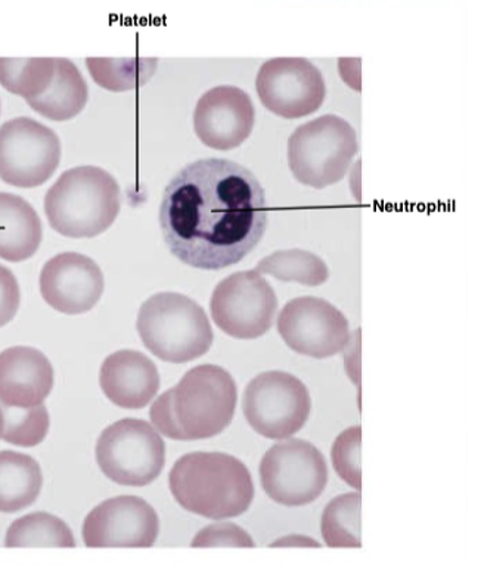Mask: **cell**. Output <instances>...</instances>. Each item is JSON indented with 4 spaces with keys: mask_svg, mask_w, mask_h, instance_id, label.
Segmentation results:
<instances>
[{
    "mask_svg": "<svg viewBox=\"0 0 478 566\" xmlns=\"http://www.w3.org/2000/svg\"><path fill=\"white\" fill-rule=\"evenodd\" d=\"M40 294L56 312H91L104 294V274L89 256L79 252H62L43 265Z\"/></svg>",
    "mask_w": 478,
    "mask_h": 566,
    "instance_id": "obj_16",
    "label": "cell"
},
{
    "mask_svg": "<svg viewBox=\"0 0 478 566\" xmlns=\"http://www.w3.org/2000/svg\"><path fill=\"white\" fill-rule=\"evenodd\" d=\"M237 384L229 371L201 365L186 371L172 388V406L185 441L219 436L232 422L237 409Z\"/></svg>",
    "mask_w": 478,
    "mask_h": 566,
    "instance_id": "obj_6",
    "label": "cell"
},
{
    "mask_svg": "<svg viewBox=\"0 0 478 566\" xmlns=\"http://www.w3.org/2000/svg\"><path fill=\"white\" fill-rule=\"evenodd\" d=\"M155 61L110 60L87 57L86 65L101 87L113 92L131 91L145 84L154 73Z\"/></svg>",
    "mask_w": 478,
    "mask_h": 566,
    "instance_id": "obj_26",
    "label": "cell"
},
{
    "mask_svg": "<svg viewBox=\"0 0 478 566\" xmlns=\"http://www.w3.org/2000/svg\"><path fill=\"white\" fill-rule=\"evenodd\" d=\"M256 272L270 274L282 282H297L304 286H319L330 277V269L321 256L304 250L273 252L257 264Z\"/></svg>",
    "mask_w": 478,
    "mask_h": 566,
    "instance_id": "obj_22",
    "label": "cell"
},
{
    "mask_svg": "<svg viewBox=\"0 0 478 566\" xmlns=\"http://www.w3.org/2000/svg\"><path fill=\"white\" fill-rule=\"evenodd\" d=\"M361 493L331 500L322 515V537L328 547H361Z\"/></svg>",
    "mask_w": 478,
    "mask_h": 566,
    "instance_id": "obj_25",
    "label": "cell"
},
{
    "mask_svg": "<svg viewBox=\"0 0 478 566\" xmlns=\"http://www.w3.org/2000/svg\"><path fill=\"white\" fill-rule=\"evenodd\" d=\"M87 83L74 62L55 60V74L48 91L27 104L52 122H66L82 113L87 104Z\"/></svg>",
    "mask_w": 478,
    "mask_h": 566,
    "instance_id": "obj_20",
    "label": "cell"
},
{
    "mask_svg": "<svg viewBox=\"0 0 478 566\" xmlns=\"http://www.w3.org/2000/svg\"><path fill=\"white\" fill-rule=\"evenodd\" d=\"M159 228L181 263L202 270L229 268L259 245L268 228L263 186L241 164L198 159L164 189Z\"/></svg>",
    "mask_w": 478,
    "mask_h": 566,
    "instance_id": "obj_1",
    "label": "cell"
},
{
    "mask_svg": "<svg viewBox=\"0 0 478 566\" xmlns=\"http://www.w3.org/2000/svg\"><path fill=\"white\" fill-rule=\"evenodd\" d=\"M96 462L115 484L145 486L162 473L166 444L153 424L141 419H122L101 433Z\"/></svg>",
    "mask_w": 478,
    "mask_h": 566,
    "instance_id": "obj_7",
    "label": "cell"
},
{
    "mask_svg": "<svg viewBox=\"0 0 478 566\" xmlns=\"http://www.w3.org/2000/svg\"><path fill=\"white\" fill-rule=\"evenodd\" d=\"M136 326L154 356L176 365L204 356L215 338L201 305L177 292H159L146 300Z\"/></svg>",
    "mask_w": 478,
    "mask_h": 566,
    "instance_id": "obj_4",
    "label": "cell"
},
{
    "mask_svg": "<svg viewBox=\"0 0 478 566\" xmlns=\"http://www.w3.org/2000/svg\"><path fill=\"white\" fill-rule=\"evenodd\" d=\"M211 317L226 335L256 339L273 325L278 298L263 274L256 270L230 274L216 286Z\"/></svg>",
    "mask_w": 478,
    "mask_h": 566,
    "instance_id": "obj_10",
    "label": "cell"
},
{
    "mask_svg": "<svg viewBox=\"0 0 478 566\" xmlns=\"http://www.w3.org/2000/svg\"><path fill=\"white\" fill-rule=\"evenodd\" d=\"M250 534L241 526L220 522L199 531L193 539V547H254Z\"/></svg>",
    "mask_w": 478,
    "mask_h": 566,
    "instance_id": "obj_29",
    "label": "cell"
},
{
    "mask_svg": "<svg viewBox=\"0 0 478 566\" xmlns=\"http://www.w3.org/2000/svg\"><path fill=\"white\" fill-rule=\"evenodd\" d=\"M278 332L292 352L328 358L349 344V321L330 301L300 296L285 304L278 317Z\"/></svg>",
    "mask_w": 478,
    "mask_h": 566,
    "instance_id": "obj_13",
    "label": "cell"
},
{
    "mask_svg": "<svg viewBox=\"0 0 478 566\" xmlns=\"http://www.w3.org/2000/svg\"><path fill=\"white\" fill-rule=\"evenodd\" d=\"M53 388V367L48 357L31 347L0 353V402L29 409L43 405Z\"/></svg>",
    "mask_w": 478,
    "mask_h": 566,
    "instance_id": "obj_17",
    "label": "cell"
},
{
    "mask_svg": "<svg viewBox=\"0 0 478 566\" xmlns=\"http://www.w3.org/2000/svg\"><path fill=\"white\" fill-rule=\"evenodd\" d=\"M61 161V142L56 133L20 117L0 127V179L17 188H38L46 184Z\"/></svg>",
    "mask_w": 478,
    "mask_h": 566,
    "instance_id": "obj_11",
    "label": "cell"
},
{
    "mask_svg": "<svg viewBox=\"0 0 478 566\" xmlns=\"http://www.w3.org/2000/svg\"><path fill=\"white\" fill-rule=\"evenodd\" d=\"M260 481L273 502L288 507L304 506L325 490L326 460L312 442L299 438L278 442L261 459Z\"/></svg>",
    "mask_w": 478,
    "mask_h": 566,
    "instance_id": "obj_9",
    "label": "cell"
},
{
    "mask_svg": "<svg viewBox=\"0 0 478 566\" xmlns=\"http://www.w3.org/2000/svg\"><path fill=\"white\" fill-rule=\"evenodd\" d=\"M7 547H75L73 533L60 517L44 512L30 513L9 526Z\"/></svg>",
    "mask_w": 478,
    "mask_h": 566,
    "instance_id": "obj_23",
    "label": "cell"
},
{
    "mask_svg": "<svg viewBox=\"0 0 478 566\" xmlns=\"http://www.w3.org/2000/svg\"><path fill=\"white\" fill-rule=\"evenodd\" d=\"M149 416L154 428L162 432L163 436L172 438V440L185 441L184 433H181L179 424L176 422L175 413H173L172 388L154 401Z\"/></svg>",
    "mask_w": 478,
    "mask_h": 566,
    "instance_id": "obj_30",
    "label": "cell"
},
{
    "mask_svg": "<svg viewBox=\"0 0 478 566\" xmlns=\"http://www.w3.org/2000/svg\"><path fill=\"white\" fill-rule=\"evenodd\" d=\"M361 442L362 428L352 427L341 432L332 446L331 458L341 480L361 491Z\"/></svg>",
    "mask_w": 478,
    "mask_h": 566,
    "instance_id": "obj_28",
    "label": "cell"
},
{
    "mask_svg": "<svg viewBox=\"0 0 478 566\" xmlns=\"http://www.w3.org/2000/svg\"><path fill=\"white\" fill-rule=\"evenodd\" d=\"M256 88L261 104L287 119L316 113L326 95L321 70L304 57H274L260 66Z\"/></svg>",
    "mask_w": 478,
    "mask_h": 566,
    "instance_id": "obj_12",
    "label": "cell"
},
{
    "mask_svg": "<svg viewBox=\"0 0 478 566\" xmlns=\"http://www.w3.org/2000/svg\"><path fill=\"white\" fill-rule=\"evenodd\" d=\"M42 485V471L31 455L0 451V512L15 513L31 506Z\"/></svg>",
    "mask_w": 478,
    "mask_h": 566,
    "instance_id": "obj_21",
    "label": "cell"
},
{
    "mask_svg": "<svg viewBox=\"0 0 478 566\" xmlns=\"http://www.w3.org/2000/svg\"><path fill=\"white\" fill-rule=\"evenodd\" d=\"M2 431H3V411H2V407H0V438H2Z\"/></svg>",
    "mask_w": 478,
    "mask_h": 566,
    "instance_id": "obj_32",
    "label": "cell"
},
{
    "mask_svg": "<svg viewBox=\"0 0 478 566\" xmlns=\"http://www.w3.org/2000/svg\"><path fill=\"white\" fill-rule=\"evenodd\" d=\"M44 211L62 237L95 238L117 219L119 186L100 167L71 168L48 190Z\"/></svg>",
    "mask_w": 478,
    "mask_h": 566,
    "instance_id": "obj_3",
    "label": "cell"
},
{
    "mask_svg": "<svg viewBox=\"0 0 478 566\" xmlns=\"http://www.w3.org/2000/svg\"><path fill=\"white\" fill-rule=\"evenodd\" d=\"M308 387L282 370L263 371L247 385L242 410L248 424L269 440H285L299 432L310 415Z\"/></svg>",
    "mask_w": 478,
    "mask_h": 566,
    "instance_id": "obj_8",
    "label": "cell"
},
{
    "mask_svg": "<svg viewBox=\"0 0 478 566\" xmlns=\"http://www.w3.org/2000/svg\"><path fill=\"white\" fill-rule=\"evenodd\" d=\"M357 135L339 115H322L301 124L288 140V166L300 184L314 189L343 180L354 155Z\"/></svg>",
    "mask_w": 478,
    "mask_h": 566,
    "instance_id": "obj_5",
    "label": "cell"
},
{
    "mask_svg": "<svg viewBox=\"0 0 478 566\" xmlns=\"http://www.w3.org/2000/svg\"><path fill=\"white\" fill-rule=\"evenodd\" d=\"M2 438L9 444L20 447L39 446L49 431V413L43 405L20 409L2 406Z\"/></svg>",
    "mask_w": 478,
    "mask_h": 566,
    "instance_id": "obj_27",
    "label": "cell"
},
{
    "mask_svg": "<svg viewBox=\"0 0 478 566\" xmlns=\"http://www.w3.org/2000/svg\"><path fill=\"white\" fill-rule=\"evenodd\" d=\"M157 512L144 499L119 495L89 513L83 524L86 547H153L157 542Z\"/></svg>",
    "mask_w": 478,
    "mask_h": 566,
    "instance_id": "obj_14",
    "label": "cell"
},
{
    "mask_svg": "<svg viewBox=\"0 0 478 566\" xmlns=\"http://www.w3.org/2000/svg\"><path fill=\"white\" fill-rule=\"evenodd\" d=\"M256 122L251 97L242 88L217 86L199 97L194 111V130L208 148H238L250 137Z\"/></svg>",
    "mask_w": 478,
    "mask_h": 566,
    "instance_id": "obj_15",
    "label": "cell"
},
{
    "mask_svg": "<svg viewBox=\"0 0 478 566\" xmlns=\"http://www.w3.org/2000/svg\"><path fill=\"white\" fill-rule=\"evenodd\" d=\"M20 285L11 270L0 264V327L8 325L20 308Z\"/></svg>",
    "mask_w": 478,
    "mask_h": 566,
    "instance_id": "obj_31",
    "label": "cell"
},
{
    "mask_svg": "<svg viewBox=\"0 0 478 566\" xmlns=\"http://www.w3.org/2000/svg\"><path fill=\"white\" fill-rule=\"evenodd\" d=\"M55 74V60L52 57H31V60H11L0 57V84L13 95L25 101L43 95L51 86Z\"/></svg>",
    "mask_w": 478,
    "mask_h": 566,
    "instance_id": "obj_24",
    "label": "cell"
},
{
    "mask_svg": "<svg viewBox=\"0 0 478 566\" xmlns=\"http://www.w3.org/2000/svg\"><path fill=\"white\" fill-rule=\"evenodd\" d=\"M168 484L185 511L208 520L242 515L254 499V484L246 464L217 451L181 455L168 475Z\"/></svg>",
    "mask_w": 478,
    "mask_h": 566,
    "instance_id": "obj_2",
    "label": "cell"
},
{
    "mask_svg": "<svg viewBox=\"0 0 478 566\" xmlns=\"http://www.w3.org/2000/svg\"><path fill=\"white\" fill-rule=\"evenodd\" d=\"M42 221L24 198L0 192V259L20 263L42 243Z\"/></svg>",
    "mask_w": 478,
    "mask_h": 566,
    "instance_id": "obj_19",
    "label": "cell"
},
{
    "mask_svg": "<svg viewBox=\"0 0 478 566\" xmlns=\"http://www.w3.org/2000/svg\"><path fill=\"white\" fill-rule=\"evenodd\" d=\"M100 384L106 398L123 409H142L157 396V366L145 354L122 349L102 363Z\"/></svg>",
    "mask_w": 478,
    "mask_h": 566,
    "instance_id": "obj_18",
    "label": "cell"
}]
</instances>
